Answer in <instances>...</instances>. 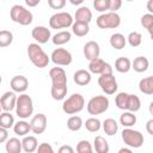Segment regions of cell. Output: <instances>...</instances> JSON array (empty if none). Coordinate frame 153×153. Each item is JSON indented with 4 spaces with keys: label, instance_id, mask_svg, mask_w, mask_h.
<instances>
[{
    "label": "cell",
    "instance_id": "8d00e7d4",
    "mask_svg": "<svg viewBox=\"0 0 153 153\" xmlns=\"http://www.w3.org/2000/svg\"><path fill=\"white\" fill-rule=\"evenodd\" d=\"M84 126H85V128H86L88 131L96 133V131H98V130L100 129L102 123H100V121H99L98 118H96V117H90V118L86 120V122H85Z\"/></svg>",
    "mask_w": 153,
    "mask_h": 153
},
{
    "label": "cell",
    "instance_id": "d6a6232c",
    "mask_svg": "<svg viewBox=\"0 0 153 153\" xmlns=\"http://www.w3.org/2000/svg\"><path fill=\"white\" fill-rule=\"evenodd\" d=\"M82 126H84V123H82V120H81L80 116L73 115L67 120V128L71 131H78V130L81 129Z\"/></svg>",
    "mask_w": 153,
    "mask_h": 153
},
{
    "label": "cell",
    "instance_id": "1f68e13d",
    "mask_svg": "<svg viewBox=\"0 0 153 153\" xmlns=\"http://www.w3.org/2000/svg\"><path fill=\"white\" fill-rule=\"evenodd\" d=\"M120 123H121L124 128H131V127L136 123V116H135L133 112L124 111V112L120 116Z\"/></svg>",
    "mask_w": 153,
    "mask_h": 153
},
{
    "label": "cell",
    "instance_id": "bcb514c9",
    "mask_svg": "<svg viewBox=\"0 0 153 153\" xmlns=\"http://www.w3.org/2000/svg\"><path fill=\"white\" fill-rule=\"evenodd\" d=\"M8 140V131L5 128L0 127V143H4Z\"/></svg>",
    "mask_w": 153,
    "mask_h": 153
},
{
    "label": "cell",
    "instance_id": "30bf717a",
    "mask_svg": "<svg viewBox=\"0 0 153 153\" xmlns=\"http://www.w3.org/2000/svg\"><path fill=\"white\" fill-rule=\"evenodd\" d=\"M98 84L105 94H114L118 88V85H117V81H116V78L114 76V74L100 75L98 78Z\"/></svg>",
    "mask_w": 153,
    "mask_h": 153
},
{
    "label": "cell",
    "instance_id": "4316f807",
    "mask_svg": "<svg viewBox=\"0 0 153 153\" xmlns=\"http://www.w3.org/2000/svg\"><path fill=\"white\" fill-rule=\"evenodd\" d=\"M5 149L7 153H22V141L17 137H10L5 143Z\"/></svg>",
    "mask_w": 153,
    "mask_h": 153
},
{
    "label": "cell",
    "instance_id": "484cf974",
    "mask_svg": "<svg viewBox=\"0 0 153 153\" xmlns=\"http://www.w3.org/2000/svg\"><path fill=\"white\" fill-rule=\"evenodd\" d=\"M110 45L114 48V49H117V50H120V49H123L124 47H126V44H127V39H126V37L122 35V33H120V32H116V33H112L111 36H110Z\"/></svg>",
    "mask_w": 153,
    "mask_h": 153
},
{
    "label": "cell",
    "instance_id": "f546056e",
    "mask_svg": "<svg viewBox=\"0 0 153 153\" xmlns=\"http://www.w3.org/2000/svg\"><path fill=\"white\" fill-rule=\"evenodd\" d=\"M93 147H94L96 153H109V151H110V147H109L108 141L103 136H100V135H98V136L94 137Z\"/></svg>",
    "mask_w": 153,
    "mask_h": 153
},
{
    "label": "cell",
    "instance_id": "cb8c5ba5",
    "mask_svg": "<svg viewBox=\"0 0 153 153\" xmlns=\"http://www.w3.org/2000/svg\"><path fill=\"white\" fill-rule=\"evenodd\" d=\"M140 108H141V100H140V98H139L136 94L128 93L126 111H129V112H133V114H134V112L139 111Z\"/></svg>",
    "mask_w": 153,
    "mask_h": 153
},
{
    "label": "cell",
    "instance_id": "11a10c76",
    "mask_svg": "<svg viewBox=\"0 0 153 153\" xmlns=\"http://www.w3.org/2000/svg\"><path fill=\"white\" fill-rule=\"evenodd\" d=\"M84 153H93V152H92V151H91V152H84Z\"/></svg>",
    "mask_w": 153,
    "mask_h": 153
},
{
    "label": "cell",
    "instance_id": "44dd1931",
    "mask_svg": "<svg viewBox=\"0 0 153 153\" xmlns=\"http://www.w3.org/2000/svg\"><path fill=\"white\" fill-rule=\"evenodd\" d=\"M149 67V61L147 57L145 56H137L134 59V61L131 62V68L137 72V73H143L148 69Z\"/></svg>",
    "mask_w": 153,
    "mask_h": 153
},
{
    "label": "cell",
    "instance_id": "2e32d148",
    "mask_svg": "<svg viewBox=\"0 0 153 153\" xmlns=\"http://www.w3.org/2000/svg\"><path fill=\"white\" fill-rule=\"evenodd\" d=\"M11 88L14 93H24L29 87V80L24 75H14L11 79Z\"/></svg>",
    "mask_w": 153,
    "mask_h": 153
},
{
    "label": "cell",
    "instance_id": "ffe728a7",
    "mask_svg": "<svg viewBox=\"0 0 153 153\" xmlns=\"http://www.w3.org/2000/svg\"><path fill=\"white\" fill-rule=\"evenodd\" d=\"M37 147H38V141L32 135H26L22 140V149L25 153H32L37 149Z\"/></svg>",
    "mask_w": 153,
    "mask_h": 153
},
{
    "label": "cell",
    "instance_id": "f6af8a7d",
    "mask_svg": "<svg viewBox=\"0 0 153 153\" xmlns=\"http://www.w3.org/2000/svg\"><path fill=\"white\" fill-rule=\"evenodd\" d=\"M122 6V1L121 0H109V11L110 12H116L117 10H120Z\"/></svg>",
    "mask_w": 153,
    "mask_h": 153
},
{
    "label": "cell",
    "instance_id": "ac0fdd59",
    "mask_svg": "<svg viewBox=\"0 0 153 153\" xmlns=\"http://www.w3.org/2000/svg\"><path fill=\"white\" fill-rule=\"evenodd\" d=\"M91 79H92L91 73L88 71H86V69H78L74 73V75H73L74 82L76 85H79V86H86V85H88L91 82Z\"/></svg>",
    "mask_w": 153,
    "mask_h": 153
},
{
    "label": "cell",
    "instance_id": "816d5d0a",
    "mask_svg": "<svg viewBox=\"0 0 153 153\" xmlns=\"http://www.w3.org/2000/svg\"><path fill=\"white\" fill-rule=\"evenodd\" d=\"M147 10H148L149 13L152 14V12H153V0H149V1L147 2Z\"/></svg>",
    "mask_w": 153,
    "mask_h": 153
},
{
    "label": "cell",
    "instance_id": "b9f144b4",
    "mask_svg": "<svg viewBox=\"0 0 153 153\" xmlns=\"http://www.w3.org/2000/svg\"><path fill=\"white\" fill-rule=\"evenodd\" d=\"M92 145L87 140H81L76 145V153H84V152H91Z\"/></svg>",
    "mask_w": 153,
    "mask_h": 153
},
{
    "label": "cell",
    "instance_id": "836d02e7",
    "mask_svg": "<svg viewBox=\"0 0 153 153\" xmlns=\"http://www.w3.org/2000/svg\"><path fill=\"white\" fill-rule=\"evenodd\" d=\"M13 124H14V117L11 112H1L0 114V127L1 128H5V129H10V128H13Z\"/></svg>",
    "mask_w": 153,
    "mask_h": 153
},
{
    "label": "cell",
    "instance_id": "7402d4cb",
    "mask_svg": "<svg viewBox=\"0 0 153 153\" xmlns=\"http://www.w3.org/2000/svg\"><path fill=\"white\" fill-rule=\"evenodd\" d=\"M72 38V33L67 30H63V31H60L57 33H55L53 37H51V42L55 44V45H63L66 43H68Z\"/></svg>",
    "mask_w": 153,
    "mask_h": 153
},
{
    "label": "cell",
    "instance_id": "db71d44e",
    "mask_svg": "<svg viewBox=\"0 0 153 153\" xmlns=\"http://www.w3.org/2000/svg\"><path fill=\"white\" fill-rule=\"evenodd\" d=\"M1 81H2V78H1V75H0V84H1Z\"/></svg>",
    "mask_w": 153,
    "mask_h": 153
},
{
    "label": "cell",
    "instance_id": "4dcf8cb0",
    "mask_svg": "<svg viewBox=\"0 0 153 153\" xmlns=\"http://www.w3.org/2000/svg\"><path fill=\"white\" fill-rule=\"evenodd\" d=\"M103 130H104V133H105L106 135L112 136V135H115V134L117 133V130H118V123H117L116 120H114V118H106V120H104V122H103Z\"/></svg>",
    "mask_w": 153,
    "mask_h": 153
},
{
    "label": "cell",
    "instance_id": "5bb4252c",
    "mask_svg": "<svg viewBox=\"0 0 153 153\" xmlns=\"http://www.w3.org/2000/svg\"><path fill=\"white\" fill-rule=\"evenodd\" d=\"M30 127L33 134H43L47 129V116L44 114L35 115L30 121Z\"/></svg>",
    "mask_w": 153,
    "mask_h": 153
},
{
    "label": "cell",
    "instance_id": "6da1fadb",
    "mask_svg": "<svg viewBox=\"0 0 153 153\" xmlns=\"http://www.w3.org/2000/svg\"><path fill=\"white\" fill-rule=\"evenodd\" d=\"M27 56H29L30 61L32 62V65L37 68L47 67L50 61L49 56L37 43H30L27 45Z\"/></svg>",
    "mask_w": 153,
    "mask_h": 153
},
{
    "label": "cell",
    "instance_id": "7a4b0ae2",
    "mask_svg": "<svg viewBox=\"0 0 153 153\" xmlns=\"http://www.w3.org/2000/svg\"><path fill=\"white\" fill-rule=\"evenodd\" d=\"M16 114L19 118L25 120L29 118L32 112H33V103H32V98L26 94V93H22L17 97V102H16Z\"/></svg>",
    "mask_w": 153,
    "mask_h": 153
},
{
    "label": "cell",
    "instance_id": "3957f363",
    "mask_svg": "<svg viewBox=\"0 0 153 153\" xmlns=\"http://www.w3.org/2000/svg\"><path fill=\"white\" fill-rule=\"evenodd\" d=\"M10 16L11 19L19 24V25H30L33 20V14L30 10L25 8L23 5H13L11 11H10Z\"/></svg>",
    "mask_w": 153,
    "mask_h": 153
},
{
    "label": "cell",
    "instance_id": "ab89813d",
    "mask_svg": "<svg viewBox=\"0 0 153 153\" xmlns=\"http://www.w3.org/2000/svg\"><path fill=\"white\" fill-rule=\"evenodd\" d=\"M127 99H128V93L127 92H120L116 97H115V104L118 109L126 111L127 108Z\"/></svg>",
    "mask_w": 153,
    "mask_h": 153
},
{
    "label": "cell",
    "instance_id": "9a60e30c",
    "mask_svg": "<svg viewBox=\"0 0 153 153\" xmlns=\"http://www.w3.org/2000/svg\"><path fill=\"white\" fill-rule=\"evenodd\" d=\"M16 102H17L16 93L13 91H7L0 98V106L5 112H11L16 108Z\"/></svg>",
    "mask_w": 153,
    "mask_h": 153
},
{
    "label": "cell",
    "instance_id": "9c48e42d",
    "mask_svg": "<svg viewBox=\"0 0 153 153\" xmlns=\"http://www.w3.org/2000/svg\"><path fill=\"white\" fill-rule=\"evenodd\" d=\"M50 60L56 65V66H69L72 63L73 56L72 54L65 49V48H56L53 50L50 55Z\"/></svg>",
    "mask_w": 153,
    "mask_h": 153
},
{
    "label": "cell",
    "instance_id": "7bdbcfd3",
    "mask_svg": "<svg viewBox=\"0 0 153 153\" xmlns=\"http://www.w3.org/2000/svg\"><path fill=\"white\" fill-rule=\"evenodd\" d=\"M36 153H55V152H54L51 145H49L48 142H42L38 145Z\"/></svg>",
    "mask_w": 153,
    "mask_h": 153
},
{
    "label": "cell",
    "instance_id": "f5cc1de1",
    "mask_svg": "<svg viewBox=\"0 0 153 153\" xmlns=\"http://www.w3.org/2000/svg\"><path fill=\"white\" fill-rule=\"evenodd\" d=\"M82 2H84V0H71V4H73V5H80Z\"/></svg>",
    "mask_w": 153,
    "mask_h": 153
},
{
    "label": "cell",
    "instance_id": "d6986e66",
    "mask_svg": "<svg viewBox=\"0 0 153 153\" xmlns=\"http://www.w3.org/2000/svg\"><path fill=\"white\" fill-rule=\"evenodd\" d=\"M75 22H80V23H86L90 24V22L92 20V12L87 6H80L74 14Z\"/></svg>",
    "mask_w": 153,
    "mask_h": 153
},
{
    "label": "cell",
    "instance_id": "e0dca14e",
    "mask_svg": "<svg viewBox=\"0 0 153 153\" xmlns=\"http://www.w3.org/2000/svg\"><path fill=\"white\" fill-rule=\"evenodd\" d=\"M99 54H100V47H99V44L96 41H88L84 45V56L88 61L98 59Z\"/></svg>",
    "mask_w": 153,
    "mask_h": 153
},
{
    "label": "cell",
    "instance_id": "7c38bea8",
    "mask_svg": "<svg viewBox=\"0 0 153 153\" xmlns=\"http://www.w3.org/2000/svg\"><path fill=\"white\" fill-rule=\"evenodd\" d=\"M51 86H67V74L62 67H53L49 71Z\"/></svg>",
    "mask_w": 153,
    "mask_h": 153
},
{
    "label": "cell",
    "instance_id": "e575fe53",
    "mask_svg": "<svg viewBox=\"0 0 153 153\" xmlns=\"http://www.w3.org/2000/svg\"><path fill=\"white\" fill-rule=\"evenodd\" d=\"M51 97L55 100H62L65 99L67 94V86H51Z\"/></svg>",
    "mask_w": 153,
    "mask_h": 153
},
{
    "label": "cell",
    "instance_id": "d4e9b609",
    "mask_svg": "<svg viewBox=\"0 0 153 153\" xmlns=\"http://www.w3.org/2000/svg\"><path fill=\"white\" fill-rule=\"evenodd\" d=\"M13 131L14 134H17L18 136H26L30 131H31V127H30V123L22 120V121H18L13 124Z\"/></svg>",
    "mask_w": 153,
    "mask_h": 153
},
{
    "label": "cell",
    "instance_id": "277c9868",
    "mask_svg": "<svg viewBox=\"0 0 153 153\" xmlns=\"http://www.w3.org/2000/svg\"><path fill=\"white\" fill-rule=\"evenodd\" d=\"M85 106V99L80 93H73L62 104V110L67 115H74L80 112Z\"/></svg>",
    "mask_w": 153,
    "mask_h": 153
},
{
    "label": "cell",
    "instance_id": "83f0119b",
    "mask_svg": "<svg viewBox=\"0 0 153 153\" xmlns=\"http://www.w3.org/2000/svg\"><path fill=\"white\" fill-rule=\"evenodd\" d=\"M131 68V61L128 57L121 56L115 61V69L118 73H128Z\"/></svg>",
    "mask_w": 153,
    "mask_h": 153
},
{
    "label": "cell",
    "instance_id": "5b68a950",
    "mask_svg": "<svg viewBox=\"0 0 153 153\" xmlns=\"http://www.w3.org/2000/svg\"><path fill=\"white\" fill-rule=\"evenodd\" d=\"M109 104H110V102H109L108 97L94 96L88 100L86 109H87L90 115H100L109 109Z\"/></svg>",
    "mask_w": 153,
    "mask_h": 153
},
{
    "label": "cell",
    "instance_id": "52a82bcc",
    "mask_svg": "<svg viewBox=\"0 0 153 153\" xmlns=\"http://www.w3.org/2000/svg\"><path fill=\"white\" fill-rule=\"evenodd\" d=\"M122 140L131 148H140L143 145V135L139 130L131 128H124L122 130Z\"/></svg>",
    "mask_w": 153,
    "mask_h": 153
},
{
    "label": "cell",
    "instance_id": "74e56055",
    "mask_svg": "<svg viewBox=\"0 0 153 153\" xmlns=\"http://www.w3.org/2000/svg\"><path fill=\"white\" fill-rule=\"evenodd\" d=\"M127 39V42L129 43V45L130 47H139L140 44H141V42H142V36H141V33L140 32H137V31H131L129 35H128V37L126 38Z\"/></svg>",
    "mask_w": 153,
    "mask_h": 153
},
{
    "label": "cell",
    "instance_id": "f35d334b",
    "mask_svg": "<svg viewBox=\"0 0 153 153\" xmlns=\"http://www.w3.org/2000/svg\"><path fill=\"white\" fill-rule=\"evenodd\" d=\"M141 25L148 31V33L152 36V29H153V14L146 13L141 17Z\"/></svg>",
    "mask_w": 153,
    "mask_h": 153
},
{
    "label": "cell",
    "instance_id": "4fadbf2b",
    "mask_svg": "<svg viewBox=\"0 0 153 153\" xmlns=\"http://www.w3.org/2000/svg\"><path fill=\"white\" fill-rule=\"evenodd\" d=\"M31 36L37 42V44H44L51 38V32L48 27H45L43 25H38L32 29Z\"/></svg>",
    "mask_w": 153,
    "mask_h": 153
},
{
    "label": "cell",
    "instance_id": "60d3db41",
    "mask_svg": "<svg viewBox=\"0 0 153 153\" xmlns=\"http://www.w3.org/2000/svg\"><path fill=\"white\" fill-rule=\"evenodd\" d=\"M93 7L98 12L105 13V11L109 10V0H94L93 1Z\"/></svg>",
    "mask_w": 153,
    "mask_h": 153
},
{
    "label": "cell",
    "instance_id": "ba28073f",
    "mask_svg": "<svg viewBox=\"0 0 153 153\" xmlns=\"http://www.w3.org/2000/svg\"><path fill=\"white\" fill-rule=\"evenodd\" d=\"M73 24V18L71 13L68 12H57L53 14L49 19V26L51 29H67L72 26Z\"/></svg>",
    "mask_w": 153,
    "mask_h": 153
},
{
    "label": "cell",
    "instance_id": "d590c367",
    "mask_svg": "<svg viewBox=\"0 0 153 153\" xmlns=\"http://www.w3.org/2000/svg\"><path fill=\"white\" fill-rule=\"evenodd\" d=\"M13 42V33L8 30H1L0 31V48L8 47Z\"/></svg>",
    "mask_w": 153,
    "mask_h": 153
},
{
    "label": "cell",
    "instance_id": "ee69618b",
    "mask_svg": "<svg viewBox=\"0 0 153 153\" xmlns=\"http://www.w3.org/2000/svg\"><path fill=\"white\" fill-rule=\"evenodd\" d=\"M48 6L53 10H61L66 6V0H48Z\"/></svg>",
    "mask_w": 153,
    "mask_h": 153
},
{
    "label": "cell",
    "instance_id": "f907efd6",
    "mask_svg": "<svg viewBox=\"0 0 153 153\" xmlns=\"http://www.w3.org/2000/svg\"><path fill=\"white\" fill-rule=\"evenodd\" d=\"M117 153H133V152H131V149H130V148L122 147V148H120V149H118V152H117Z\"/></svg>",
    "mask_w": 153,
    "mask_h": 153
},
{
    "label": "cell",
    "instance_id": "603a6c76",
    "mask_svg": "<svg viewBox=\"0 0 153 153\" xmlns=\"http://www.w3.org/2000/svg\"><path fill=\"white\" fill-rule=\"evenodd\" d=\"M139 90L143 94H147V96L153 94V76L149 75L141 79L139 82Z\"/></svg>",
    "mask_w": 153,
    "mask_h": 153
},
{
    "label": "cell",
    "instance_id": "c3c4849f",
    "mask_svg": "<svg viewBox=\"0 0 153 153\" xmlns=\"http://www.w3.org/2000/svg\"><path fill=\"white\" fill-rule=\"evenodd\" d=\"M146 130L149 135H153V120H148L146 123Z\"/></svg>",
    "mask_w": 153,
    "mask_h": 153
},
{
    "label": "cell",
    "instance_id": "8fae6325",
    "mask_svg": "<svg viewBox=\"0 0 153 153\" xmlns=\"http://www.w3.org/2000/svg\"><path fill=\"white\" fill-rule=\"evenodd\" d=\"M88 72L93 73V74H112V67L110 63L105 62L102 59H94L92 61H90L88 63Z\"/></svg>",
    "mask_w": 153,
    "mask_h": 153
},
{
    "label": "cell",
    "instance_id": "f1b7e54d",
    "mask_svg": "<svg viewBox=\"0 0 153 153\" xmlns=\"http://www.w3.org/2000/svg\"><path fill=\"white\" fill-rule=\"evenodd\" d=\"M72 32L78 37H84L90 32V25L86 23L73 22L72 24Z\"/></svg>",
    "mask_w": 153,
    "mask_h": 153
},
{
    "label": "cell",
    "instance_id": "681fc988",
    "mask_svg": "<svg viewBox=\"0 0 153 153\" xmlns=\"http://www.w3.org/2000/svg\"><path fill=\"white\" fill-rule=\"evenodd\" d=\"M39 2H41V0H25V4H26L29 7H35V6H37Z\"/></svg>",
    "mask_w": 153,
    "mask_h": 153
},
{
    "label": "cell",
    "instance_id": "9f6ffc18",
    "mask_svg": "<svg viewBox=\"0 0 153 153\" xmlns=\"http://www.w3.org/2000/svg\"><path fill=\"white\" fill-rule=\"evenodd\" d=\"M1 110H2V109H1V106H0V114H1Z\"/></svg>",
    "mask_w": 153,
    "mask_h": 153
},
{
    "label": "cell",
    "instance_id": "8992f818",
    "mask_svg": "<svg viewBox=\"0 0 153 153\" xmlns=\"http://www.w3.org/2000/svg\"><path fill=\"white\" fill-rule=\"evenodd\" d=\"M96 24L100 29H116L121 24V17L116 12H105L96 19Z\"/></svg>",
    "mask_w": 153,
    "mask_h": 153
},
{
    "label": "cell",
    "instance_id": "7dc6e473",
    "mask_svg": "<svg viewBox=\"0 0 153 153\" xmlns=\"http://www.w3.org/2000/svg\"><path fill=\"white\" fill-rule=\"evenodd\" d=\"M57 153H74V149H73V147L69 146V145H63V146H61V147L59 148Z\"/></svg>",
    "mask_w": 153,
    "mask_h": 153
}]
</instances>
